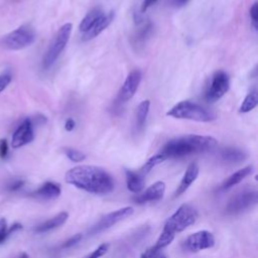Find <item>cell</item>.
<instances>
[{
	"mask_svg": "<svg viewBox=\"0 0 258 258\" xmlns=\"http://www.w3.org/2000/svg\"><path fill=\"white\" fill-rule=\"evenodd\" d=\"M64 179L69 184L96 195L110 194L115 186L112 175L95 165L75 166L67 171Z\"/></svg>",
	"mask_w": 258,
	"mask_h": 258,
	"instance_id": "cell-1",
	"label": "cell"
},
{
	"mask_svg": "<svg viewBox=\"0 0 258 258\" xmlns=\"http://www.w3.org/2000/svg\"><path fill=\"white\" fill-rule=\"evenodd\" d=\"M217 140L208 135H185L169 140L162 148L161 154L167 158L183 157L192 153H201L214 149Z\"/></svg>",
	"mask_w": 258,
	"mask_h": 258,
	"instance_id": "cell-2",
	"label": "cell"
},
{
	"mask_svg": "<svg viewBox=\"0 0 258 258\" xmlns=\"http://www.w3.org/2000/svg\"><path fill=\"white\" fill-rule=\"evenodd\" d=\"M166 115L175 119H186L197 122H211L216 119L212 112L189 101L177 103L166 112Z\"/></svg>",
	"mask_w": 258,
	"mask_h": 258,
	"instance_id": "cell-3",
	"label": "cell"
},
{
	"mask_svg": "<svg viewBox=\"0 0 258 258\" xmlns=\"http://www.w3.org/2000/svg\"><path fill=\"white\" fill-rule=\"evenodd\" d=\"M198 219L197 210L189 204L180 205L176 211L166 220L163 229L176 234L182 232L190 225H192Z\"/></svg>",
	"mask_w": 258,
	"mask_h": 258,
	"instance_id": "cell-4",
	"label": "cell"
},
{
	"mask_svg": "<svg viewBox=\"0 0 258 258\" xmlns=\"http://www.w3.org/2000/svg\"><path fill=\"white\" fill-rule=\"evenodd\" d=\"M35 37L33 28L25 24L4 35L0 40V45L7 50H19L31 45Z\"/></svg>",
	"mask_w": 258,
	"mask_h": 258,
	"instance_id": "cell-5",
	"label": "cell"
},
{
	"mask_svg": "<svg viewBox=\"0 0 258 258\" xmlns=\"http://www.w3.org/2000/svg\"><path fill=\"white\" fill-rule=\"evenodd\" d=\"M72 32V24L66 23L63 24L56 34L54 35L53 39L51 40L42 60V66L44 69H49L58 58L59 54L66 47L69 42L70 36Z\"/></svg>",
	"mask_w": 258,
	"mask_h": 258,
	"instance_id": "cell-6",
	"label": "cell"
},
{
	"mask_svg": "<svg viewBox=\"0 0 258 258\" xmlns=\"http://www.w3.org/2000/svg\"><path fill=\"white\" fill-rule=\"evenodd\" d=\"M134 210L132 207H124L121 209H118L114 212H111L105 216H103L90 230H89V235H96L99 234L109 228H111L112 226H114L115 224H117L118 222L130 217L133 214Z\"/></svg>",
	"mask_w": 258,
	"mask_h": 258,
	"instance_id": "cell-7",
	"label": "cell"
},
{
	"mask_svg": "<svg viewBox=\"0 0 258 258\" xmlns=\"http://www.w3.org/2000/svg\"><path fill=\"white\" fill-rule=\"evenodd\" d=\"M258 201V192L256 190L243 191L233 197L227 204L225 211L228 215H237L254 206Z\"/></svg>",
	"mask_w": 258,
	"mask_h": 258,
	"instance_id": "cell-8",
	"label": "cell"
},
{
	"mask_svg": "<svg viewBox=\"0 0 258 258\" xmlns=\"http://www.w3.org/2000/svg\"><path fill=\"white\" fill-rule=\"evenodd\" d=\"M214 245H215V237L211 232L207 230H202L194 234H190L184 241V246L186 250L192 253L210 249L214 247Z\"/></svg>",
	"mask_w": 258,
	"mask_h": 258,
	"instance_id": "cell-9",
	"label": "cell"
},
{
	"mask_svg": "<svg viewBox=\"0 0 258 258\" xmlns=\"http://www.w3.org/2000/svg\"><path fill=\"white\" fill-rule=\"evenodd\" d=\"M230 80L228 75L223 72H217L212 79V83L206 93V100L208 102H216L221 99L229 90Z\"/></svg>",
	"mask_w": 258,
	"mask_h": 258,
	"instance_id": "cell-10",
	"label": "cell"
},
{
	"mask_svg": "<svg viewBox=\"0 0 258 258\" xmlns=\"http://www.w3.org/2000/svg\"><path fill=\"white\" fill-rule=\"evenodd\" d=\"M34 138L32 122L29 118H26L14 131L11 139V146L13 148L22 147L30 143Z\"/></svg>",
	"mask_w": 258,
	"mask_h": 258,
	"instance_id": "cell-11",
	"label": "cell"
},
{
	"mask_svg": "<svg viewBox=\"0 0 258 258\" xmlns=\"http://www.w3.org/2000/svg\"><path fill=\"white\" fill-rule=\"evenodd\" d=\"M141 78L142 74L139 70H133L131 73H129L119 91L118 98L121 102H127L132 99L139 87Z\"/></svg>",
	"mask_w": 258,
	"mask_h": 258,
	"instance_id": "cell-12",
	"label": "cell"
},
{
	"mask_svg": "<svg viewBox=\"0 0 258 258\" xmlns=\"http://www.w3.org/2000/svg\"><path fill=\"white\" fill-rule=\"evenodd\" d=\"M165 192V183L161 180L155 181L153 184L148 186L144 191L133 198L136 204H145L148 202H156L163 198Z\"/></svg>",
	"mask_w": 258,
	"mask_h": 258,
	"instance_id": "cell-13",
	"label": "cell"
},
{
	"mask_svg": "<svg viewBox=\"0 0 258 258\" xmlns=\"http://www.w3.org/2000/svg\"><path fill=\"white\" fill-rule=\"evenodd\" d=\"M113 18H114V12L111 11L107 14H103L96 22L95 24L87 31L83 34L82 36V39L84 41H87V40H90V39H93L95 38L96 36H98L101 32H103L110 24L111 22L113 21Z\"/></svg>",
	"mask_w": 258,
	"mask_h": 258,
	"instance_id": "cell-14",
	"label": "cell"
},
{
	"mask_svg": "<svg viewBox=\"0 0 258 258\" xmlns=\"http://www.w3.org/2000/svg\"><path fill=\"white\" fill-rule=\"evenodd\" d=\"M200 172L199 165L196 162L190 163L187 168L185 169V172L174 192V197H179L181 194H183L191 184L192 182L198 178Z\"/></svg>",
	"mask_w": 258,
	"mask_h": 258,
	"instance_id": "cell-15",
	"label": "cell"
},
{
	"mask_svg": "<svg viewBox=\"0 0 258 258\" xmlns=\"http://www.w3.org/2000/svg\"><path fill=\"white\" fill-rule=\"evenodd\" d=\"M60 192L61 189L58 183H55L53 181H46L39 188L33 191L32 196L43 200H52L59 197Z\"/></svg>",
	"mask_w": 258,
	"mask_h": 258,
	"instance_id": "cell-16",
	"label": "cell"
},
{
	"mask_svg": "<svg viewBox=\"0 0 258 258\" xmlns=\"http://www.w3.org/2000/svg\"><path fill=\"white\" fill-rule=\"evenodd\" d=\"M125 176H126V185L127 188L134 194H139L142 191L145 185L144 175L141 174L139 171H133L126 169L125 170Z\"/></svg>",
	"mask_w": 258,
	"mask_h": 258,
	"instance_id": "cell-17",
	"label": "cell"
},
{
	"mask_svg": "<svg viewBox=\"0 0 258 258\" xmlns=\"http://www.w3.org/2000/svg\"><path fill=\"white\" fill-rule=\"evenodd\" d=\"M68 219H69V214L67 212H60L56 216L50 218L49 220L41 223L38 226H36L34 231L36 233H45V232L51 231V230L63 225Z\"/></svg>",
	"mask_w": 258,
	"mask_h": 258,
	"instance_id": "cell-18",
	"label": "cell"
},
{
	"mask_svg": "<svg viewBox=\"0 0 258 258\" xmlns=\"http://www.w3.org/2000/svg\"><path fill=\"white\" fill-rule=\"evenodd\" d=\"M253 171H254V167L252 165L245 166V167L235 171L229 177H227V179H225V181L222 184V188L228 189V188L233 187L234 185L240 183L244 178H246L248 175H250Z\"/></svg>",
	"mask_w": 258,
	"mask_h": 258,
	"instance_id": "cell-19",
	"label": "cell"
},
{
	"mask_svg": "<svg viewBox=\"0 0 258 258\" xmlns=\"http://www.w3.org/2000/svg\"><path fill=\"white\" fill-rule=\"evenodd\" d=\"M104 14V11L100 8V7H96L93 8L91 11H89L86 16L82 19L80 25H79V29L80 31H82L83 33L87 32L94 24L95 22Z\"/></svg>",
	"mask_w": 258,
	"mask_h": 258,
	"instance_id": "cell-20",
	"label": "cell"
},
{
	"mask_svg": "<svg viewBox=\"0 0 258 258\" xmlns=\"http://www.w3.org/2000/svg\"><path fill=\"white\" fill-rule=\"evenodd\" d=\"M222 159L229 163H239L246 158V153L241 149L234 148V147H227L224 148L221 152Z\"/></svg>",
	"mask_w": 258,
	"mask_h": 258,
	"instance_id": "cell-21",
	"label": "cell"
},
{
	"mask_svg": "<svg viewBox=\"0 0 258 258\" xmlns=\"http://www.w3.org/2000/svg\"><path fill=\"white\" fill-rule=\"evenodd\" d=\"M149 107H150V102L149 100H144L142 101L136 110V127L138 130L142 129L143 126L145 125L148 113H149Z\"/></svg>",
	"mask_w": 258,
	"mask_h": 258,
	"instance_id": "cell-22",
	"label": "cell"
},
{
	"mask_svg": "<svg viewBox=\"0 0 258 258\" xmlns=\"http://www.w3.org/2000/svg\"><path fill=\"white\" fill-rule=\"evenodd\" d=\"M258 103V98H257V92L256 90H252L244 99L242 105L240 106L239 112L240 113H247L253 110Z\"/></svg>",
	"mask_w": 258,
	"mask_h": 258,
	"instance_id": "cell-23",
	"label": "cell"
},
{
	"mask_svg": "<svg viewBox=\"0 0 258 258\" xmlns=\"http://www.w3.org/2000/svg\"><path fill=\"white\" fill-rule=\"evenodd\" d=\"M174 237H175L174 234L167 231L166 229H162V231H161L155 245L153 246V248L157 249V250H162L163 248L168 246L173 241Z\"/></svg>",
	"mask_w": 258,
	"mask_h": 258,
	"instance_id": "cell-24",
	"label": "cell"
},
{
	"mask_svg": "<svg viewBox=\"0 0 258 258\" xmlns=\"http://www.w3.org/2000/svg\"><path fill=\"white\" fill-rule=\"evenodd\" d=\"M165 159H166V158H165L161 153L155 154V155L151 156V157L142 165V167L140 168L139 172H140L141 174H143V175H144V174H147L153 167H155L157 164L163 162Z\"/></svg>",
	"mask_w": 258,
	"mask_h": 258,
	"instance_id": "cell-25",
	"label": "cell"
},
{
	"mask_svg": "<svg viewBox=\"0 0 258 258\" xmlns=\"http://www.w3.org/2000/svg\"><path fill=\"white\" fill-rule=\"evenodd\" d=\"M64 153H66L67 157L74 162H81L86 158L85 153H83L82 151L77 150L75 148H70V147L64 148Z\"/></svg>",
	"mask_w": 258,
	"mask_h": 258,
	"instance_id": "cell-26",
	"label": "cell"
},
{
	"mask_svg": "<svg viewBox=\"0 0 258 258\" xmlns=\"http://www.w3.org/2000/svg\"><path fill=\"white\" fill-rule=\"evenodd\" d=\"M108 250H109V244L103 243L100 246H98L87 258H100L103 255H105Z\"/></svg>",
	"mask_w": 258,
	"mask_h": 258,
	"instance_id": "cell-27",
	"label": "cell"
},
{
	"mask_svg": "<svg viewBox=\"0 0 258 258\" xmlns=\"http://www.w3.org/2000/svg\"><path fill=\"white\" fill-rule=\"evenodd\" d=\"M11 80H12V75L10 74L9 71H6L0 74V93H2L8 87Z\"/></svg>",
	"mask_w": 258,
	"mask_h": 258,
	"instance_id": "cell-28",
	"label": "cell"
},
{
	"mask_svg": "<svg viewBox=\"0 0 258 258\" xmlns=\"http://www.w3.org/2000/svg\"><path fill=\"white\" fill-rule=\"evenodd\" d=\"M250 17L252 19V25L255 29L258 27V3L254 2V4L250 8Z\"/></svg>",
	"mask_w": 258,
	"mask_h": 258,
	"instance_id": "cell-29",
	"label": "cell"
},
{
	"mask_svg": "<svg viewBox=\"0 0 258 258\" xmlns=\"http://www.w3.org/2000/svg\"><path fill=\"white\" fill-rule=\"evenodd\" d=\"M82 238H83V235H82L81 233H77V234H75L74 236H72L71 238H69V239L62 244L61 247H62V248H70V247H72V246L78 244L79 242H81Z\"/></svg>",
	"mask_w": 258,
	"mask_h": 258,
	"instance_id": "cell-30",
	"label": "cell"
},
{
	"mask_svg": "<svg viewBox=\"0 0 258 258\" xmlns=\"http://www.w3.org/2000/svg\"><path fill=\"white\" fill-rule=\"evenodd\" d=\"M7 230H8L7 221L4 218H1L0 219V244H2L7 239L8 237Z\"/></svg>",
	"mask_w": 258,
	"mask_h": 258,
	"instance_id": "cell-31",
	"label": "cell"
},
{
	"mask_svg": "<svg viewBox=\"0 0 258 258\" xmlns=\"http://www.w3.org/2000/svg\"><path fill=\"white\" fill-rule=\"evenodd\" d=\"M145 255L147 258H166L162 250H157V249H154L153 247L148 249L147 252H145Z\"/></svg>",
	"mask_w": 258,
	"mask_h": 258,
	"instance_id": "cell-32",
	"label": "cell"
},
{
	"mask_svg": "<svg viewBox=\"0 0 258 258\" xmlns=\"http://www.w3.org/2000/svg\"><path fill=\"white\" fill-rule=\"evenodd\" d=\"M8 153V143L6 139H0V157H6Z\"/></svg>",
	"mask_w": 258,
	"mask_h": 258,
	"instance_id": "cell-33",
	"label": "cell"
},
{
	"mask_svg": "<svg viewBox=\"0 0 258 258\" xmlns=\"http://www.w3.org/2000/svg\"><path fill=\"white\" fill-rule=\"evenodd\" d=\"M23 184H24V181H23V180H21V179H16V180H14L12 183L9 184L8 188H9V190H17V189H19L20 187H22Z\"/></svg>",
	"mask_w": 258,
	"mask_h": 258,
	"instance_id": "cell-34",
	"label": "cell"
},
{
	"mask_svg": "<svg viewBox=\"0 0 258 258\" xmlns=\"http://www.w3.org/2000/svg\"><path fill=\"white\" fill-rule=\"evenodd\" d=\"M21 229H22V225H21V224H19V223L13 224V225L7 230V235H8V237H9L11 234H14L15 232H17V231H19V230H21Z\"/></svg>",
	"mask_w": 258,
	"mask_h": 258,
	"instance_id": "cell-35",
	"label": "cell"
},
{
	"mask_svg": "<svg viewBox=\"0 0 258 258\" xmlns=\"http://www.w3.org/2000/svg\"><path fill=\"white\" fill-rule=\"evenodd\" d=\"M75 126H76V122H75V120L74 119H72V118H69L67 121H66V123H64V129L67 130V131H73V129L75 128Z\"/></svg>",
	"mask_w": 258,
	"mask_h": 258,
	"instance_id": "cell-36",
	"label": "cell"
},
{
	"mask_svg": "<svg viewBox=\"0 0 258 258\" xmlns=\"http://www.w3.org/2000/svg\"><path fill=\"white\" fill-rule=\"evenodd\" d=\"M157 0H144L143 3H142V7H141V11L142 12H145L146 9L151 6L153 3H155Z\"/></svg>",
	"mask_w": 258,
	"mask_h": 258,
	"instance_id": "cell-37",
	"label": "cell"
},
{
	"mask_svg": "<svg viewBox=\"0 0 258 258\" xmlns=\"http://www.w3.org/2000/svg\"><path fill=\"white\" fill-rule=\"evenodd\" d=\"M18 258H29V256L27 255V253L23 252V253H21V254L18 256Z\"/></svg>",
	"mask_w": 258,
	"mask_h": 258,
	"instance_id": "cell-38",
	"label": "cell"
},
{
	"mask_svg": "<svg viewBox=\"0 0 258 258\" xmlns=\"http://www.w3.org/2000/svg\"><path fill=\"white\" fill-rule=\"evenodd\" d=\"M188 0H176V2L178 3V4H184L185 2H187Z\"/></svg>",
	"mask_w": 258,
	"mask_h": 258,
	"instance_id": "cell-39",
	"label": "cell"
},
{
	"mask_svg": "<svg viewBox=\"0 0 258 258\" xmlns=\"http://www.w3.org/2000/svg\"><path fill=\"white\" fill-rule=\"evenodd\" d=\"M140 258H147V257H146V255H145V253H143V254H141V256H140Z\"/></svg>",
	"mask_w": 258,
	"mask_h": 258,
	"instance_id": "cell-40",
	"label": "cell"
}]
</instances>
